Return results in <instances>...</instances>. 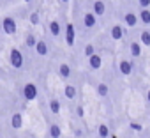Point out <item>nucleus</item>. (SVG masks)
Masks as SVG:
<instances>
[{"mask_svg": "<svg viewBox=\"0 0 150 138\" xmlns=\"http://www.w3.org/2000/svg\"><path fill=\"white\" fill-rule=\"evenodd\" d=\"M124 21H125V25H127V27H131V28H132V27H136V25H138V16H136L134 13H125V14H124Z\"/></svg>", "mask_w": 150, "mask_h": 138, "instance_id": "obj_12", "label": "nucleus"}, {"mask_svg": "<svg viewBox=\"0 0 150 138\" xmlns=\"http://www.w3.org/2000/svg\"><path fill=\"white\" fill-rule=\"evenodd\" d=\"M60 108H62V106H60V101H58V99H55V97L50 99V112H51L53 115H58V113H60Z\"/></svg>", "mask_w": 150, "mask_h": 138, "instance_id": "obj_16", "label": "nucleus"}, {"mask_svg": "<svg viewBox=\"0 0 150 138\" xmlns=\"http://www.w3.org/2000/svg\"><path fill=\"white\" fill-rule=\"evenodd\" d=\"M118 71H120V75L129 76V75L132 73V62H131V60H127V58L120 60V62H118Z\"/></svg>", "mask_w": 150, "mask_h": 138, "instance_id": "obj_5", "label": "nucleus"}, {"mask_svg": "<svg viewBox=\"0 0 150 138\" xmlns=\"http://www.w3.org/2000/svg\"><path fill=\"white\" fill-rule=\"evenodd\" d=\"M83 53H85V57L88 58V57H92L94 53H96V46L94 44H87L85 46V50H83Z\"/></svg>", "mask_w": 150, "mask_h": 138, "instance_id": "obj_24", "label": "nucleus"}, {"mask_svg": "<svg viewBox=\"0 0 150 138\" xmlns=\"http://www.w3.org/2000/svg\"><path fill=\"white\" fill-rule=\"evenodd\" d=\"M76 113H78V117H83V115H85V110H83V106H78V108H76Z\"/></svg>", "mask_w": 150, "mask_h": 138, "instance_id": "obj_28", "label": "nucleus"}, {"mask_svg": "<svg viewBox=\"0 0 150 138\" xmlns=\"http://www.w3.org/2000/svg\"><path fill=\"white\" fill-rule=\"evenodd\" d=\"M129 127H131V129H134V131H141V129H143V126H141V124H138V122H134V120H132V122H129Z\"/></svg>", "mask_w": 150, "mask_h": 138, "instance_id": "obj_26", "label": "nucleus"}, {"mask_svg": "<svg viewBox=\"0 0 150 138\" xmlns=\"http://www.w3.org/2000/svg\"><path fill=\"white\" fill-rule=\"evenodd\" d=\"M65 44L67 46H74V41H76V28H74V25L69 21L65 25Z\"/></svg>", "mask_w": 150, "mask_h": 138, "instance_id": "obj_2", "label": "nucleus"}, {"mask_svg": "<svg viewBox=\"0 0 150 138\" xmlns=\"http://www.w3.org/2000/svg\"><path fill=\"white\" fill-rule=\"evenodd\" d=\"M60 2H64V4H67V2H69V0H60Z\"/></svg>", "mask_w": 150, "mask_h": 138, "instance_id": "obj_31", "label": "nucleus"}, {"mask_svg": "<svg viewBox=\"0 0 150 138\" xmlns=\"http://www.w3.org/2000/svg\"><path fill=\"white\" fill-rule=\"evenodd\" d=\"M39 21H41V16H39V13H32V14H30V23L35 27V25H39Z\"/></svg>", "mask_w": 150, "mask_h": 138, "instance_id": "obj_25", "label": "nucleus"}, {"mask_svg": "<svg viewBox=\"0 0 150 138\" xmlns=\"http://www.w3.org/2000/svg\"><path fill=\"white\" fill-rule=\"evenodd\" d=\"M139 41L143 46H150V30H143L139 34Z\"/></svg>", "mask_w": 150, "mask_h": 138, "instance_id": "obj_21", "label": "nucleus"}, {"mask_svg": "<svg viewBox=\"0 0 150 138\" xmlns=\"http://www.w3.org/2000/svg\"><path fill=\"white\" fill-rule=\"evenodd\" d=\"M138 21H141L143 25H150V9H141L138 14Z\"/></svg>", "mask_w": 150, "mask_h": 138, "instance_id": "obj_14", "label": "nucleus"}, {"mask_svg": "<svg viewBox=\"0 0 150 138\" xmlns=\"http://www.w3.org/2000/svg\"><path fill=\"white\" fill-rule=\"evenodd\" d=\"M23 97L27 101H34L37 97V87H35V83H25V87H23Z\"/></svg>", "mask_w": 150, "mask_h": 138, "instance_id": "obj_4", "label": "nucleus"}, {"mask_svg": "<svg viewBox=\"0 0 150 138\" xmlns=\"http://www.w3.org/2000/svg\"><path fill=\"white\" fill-rule=\"evenodd\" d=\"M96 16H103L106 13V4L103 2V0H96L94 2V11H92Z\"/></svg>", "mask_w": 150, "mask_h": 138, "instance_id": "obj_11", "label": "nucleus"}, {"mask_svg": "<svg viewBox=\"0 0 150 138\" xmlns=\"http://www.w3.org/2000/svg\"><path fill=\"white\" fill-rule=\"evenodd\" d=\"M71 73H72V71H71V65H69V64L64 62V64L58 65V76H60L62 80H67V78L71 76Z\"/></svg>", "mask_w": 150, "mask_h": 138, "instance_id": "obj_9", "label": "nucleus"}, {"mask_svg": "<svg viewBox=\"0 0 150 138\" xmlns=\"http://www.w3.org/2000/svg\"><path fill=\"white\" fill-rule=\"evenodd\" d=\"M146 103H150V89L146 90Z\"/></svg>", "mask_w": 150, "mask_h": 138, "instance_id": "obj_29", "label": "nucleus"}, {"mask_svg": "<svg viewBox=\"0 0 150 138\" xmlns=\"http://www.w3.org/2000/svg\"><path fill=\"white\" fill-rule=\"evenodd\" d=\"M25 44H27L28 48H35V44H37V39H35V36H34L32 32H28V34H27V39H25Z\"/></svg>", "mask_w": 150, "mask_h": 138, "instance_id": "obj_22", "label": "nucleus"}, {"mask_svg": "<svg viewBox=\"0 0 150 138\" xmlns=\"http://www.w3.org/2000/svg\"><path fill=\"white\" fill-rule=\"evenodd\" d=\"M96 90H97V96H99V97H106L108 92H110V87H108L106 83H99V85L96 87Z\"/></svg>", "mask_w": 150, "mask_h": 138, "instance_id": "obj_18", "label": "nucleus"}, {"mask_svg": "<svg viewBox=\"0 0 150 138\" xmlns=\"http://www.w3.org/2000/svg\"><path fill=\"white\" fill-rule=\"evenodd\" d=\"M11 126L14 129H21V126H23V115L21 113H14L11 117Z\"/></svg>", "mask_w": 150, "mask_h": 138, "instance_id": "obj_13", "label": "nucleus"}, {"mask_svg": "<svg viewBox=\"0 0 150 138\" xmlns=\"http://www.w3.org/2000/svg\"><path fill=\"white\" fill-rule=\"evenodd\" d=\"M64 92H65V97L67 99H74V97H76V87H74V85H65L64 87Z\"/></svg>", "mask_w": 150, "mask_h": 138, "instance_id": "obj_17", "label": "nucleus"}, {"mask_svg": "<svg viewBox=\"0 0 150 138\" xmlns=\"http://www.w3.org/2000/svg\"><path fill=\"white\" fill-rule=\"evenodd\" d=\"M138 4L141 9H148L150 7V0H138Z\"/></svg>", "mask_w": 150, "mask_h": 138, "instance_id": "obj_27", "label": "nucleus"}, {"mask_svg": "<svg viewBox=\"0 0 150 138\" xmlns=\"http://www.w3.org/2000/svg\"><path fill=\"white\" fill-rule=\"evenodd\" d=\"M50 34H51L53 37H58V36L62 34V25H60V21H58V20L50 21Z\"/></svg>", "mask_w": 150, "mask_h": 138, "instance_id": "obj_10", "label": "nucleus"}, {"mask_svg": "<svg viewBox=\"0 0 150 138\" xmlns=\"http://www.w3.org/2000/svg\"><path fill=\"white\" fill-rule=\"evenodd\" d=\"M2 30H4L6 34L13 36V34L16 32V20L11 18V16H6V18L2 20Z\"/></svg>", "mask_w": 150, "mask_h": 138, "instance_id": "obj_3", "label": "nucleus"}, {"mask_svg": "<svg viewBox=\"0 0 150 138\" xmlns=\"http://www.w3.org/2000/svg\"><path fill=\"white\" fill-rule=\"evenodd\" d=\"M25 2H30V0H25Z\"/></svg>", "mask_w": 150, "mask_h": 138, "instance_id": "obj_32", "label": "nucleus"}, {"mask_svg": "<svg viewBox=\"0 0 150 138\" xmlns=\"http://www.w3.org/2000/svg\"><path fill=\"white\" fill-rule=\"evenodd\" d=\"M124 34H125V30H124L122 25H113V27L110 28V36H111L113 41H120V39L124 37Z\"/></svg>", "mask_w": 150, "mask_h": 138, "instance_id": "obj_7", "label": "nucleus"}, {"mask_svg": "<svg viewBox=\"0 0 150 138\" xmlns=\"http://www.w3.org/2000/svg\"><path fill=\"white\" fill-rule=\"evenodd\" d=\"M9 62L14 69H21L23 67V53L18 50V48H13L9 51Z\"/></svg>", "mask_w": 150, "mask_h": 138, "instance_id": "obj_1", "label": "nucleus"}, {"mask_svg": "<svg viewBox=\"0 0 150 138\" xmlns=\"http://www.w3.org/2000/svg\"><path fill=\"white\" fill-rule=\"evenodd\" d=\"M48 131H50V136L51 138H60V134H62V129H60L58 124H51Z\"/></svg>", "mask_w": 150, "mask_h": 138, "instance_id": "obj_19", "label": "nucleus"}, {"mask_svg": "<svg viewBox=\"0 0 150 138\" xmlns=\"http://www.w3.org/2000/svg\"><path fill=\"white\" fill-rule=\"evenodd\" d=\"M110 138H118V136L117 134H110Z\"/></svg>", "mask_w": 150, "mask_h": 138, "instance_id": "obj_30", "label": "nucleus"}, {"mask_svg": "<svg viewBox=\"0 0 150 138\" xmlns=\"http://www.w3.org/2000/svg\"><path fill=\"white\" fill-rule=\"evenodd\" d=\"M35 51H37V55H41V57H44V55H48V44H46V41H37V44H35Z\"/></svg>", "mask_w": 150, "mask_h": 138, "instance_id": "obj_15", "label": "nucleus"}, {"mask_svg": "<svg viewBox=\"0 0 150 138\" xmlns=\"http://www.w3.org/2000/svg\"><path fill=\"white\" fill-rule=\"evenodd\" d=\"M97 133H99V136H101V138H108V136L111 134L106 124H101V126H99V129H97Z\"/></svg>", "mask_w": 150, "mask_h": 138, "instance_id": "obj_23", "label": "nucleus"}, {"mask_svg": "<svg viewBox=\"0 0 150 138\" xmlns=\"http://www.w3.org/2000/svg\"><path fill=\"white\" fill-rule=\"evenodd\" d=\"M129 50H131V55L132 57H139L141 55V44L139 43H131L129 44Z\"/></svg>", "mask_w": 150, "mask_h": 138, "instance_id": "obj_20", "label": "nucleus"}, {"mask_svg": "<svg viewBox=\"0 0 150 138\" xmlns=\"http://www.w3.org/2000/svg\"><path fill=\"white\" fill-rule=\"evenodd\" d=\"M96 23H97V16H96L94 13H85V14H83V25H85L87 28H94Z\"/></svg>", "mask_w": 150, "mask_h": 138, "instance_id": "obj_8", "label": "nucleus"}, {"mask_svg": "<svg viewBox=\"0 0 150 138\" xmlns=\"http://www.w3.org/2000/svg\"><path fill=\"white\" fill-rule=\"evenodd\" d=\"M101 65H103V57H101V55L94 53L92 57H88V67L92 69V71H97V69H101Z\"/></svg>", "mask_w": 150, "mask_h": 138, "instance_id": "obj_6", "label": "nucleus"}]
</instances>
